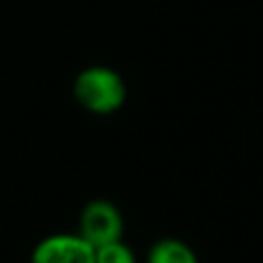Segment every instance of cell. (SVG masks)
Returning a JSON list of instances; mask_svg holds the SVG:
<instances>
[{"mask_svg": "<svg viewBox=\"0 0 263 263\" xmlns=\"http://www.w3.org/2000/svg\"><path fill=\"white\" fill-rule=\"evenodd\" d=\"M95 263H136L132 251L121 242H109L95 249Z\"/></svg>", "mask_w": 263, "mask_h": 263, "instance_id": "obj_5", "label": "cell"}, {"mask_svg": "<svg viewBox=\"0 0 263 263\" xmlns=\"http://www.w3.org/2000/svg\"><path fill=\"white\" fill-rule=\"evenodd\" d=\"M78 103L92 113H113L125 101V84L121 76L109 68H88L78 74L74 82Z\"/></svg>", "mask_w": 263, "mask_h": 263, "instance_id": "obj_1", "label": "cell"}, {"mask_svg": "<svg viewBox=\"0 0 263 263\" xmlns=\"http://www.w3.org/2000/svg\"><path fill=\"white\" fill-rule=\"evenodd\" d=\"M31 263H95V247L80 234L47 236L35 247Z\"/></svg>", "mask_w": 263, "mask_h": 263, "instance_id": "obj_3", "label": "cell"}, {"mask_svg": "<svg viewBox=\"0 0 263 263\" xmlns=\"http://www.w3.org/2000/svg\"><path fill=\"white\" fill-rule=\"evenodd\" d=\"M148 263H197V259L185 242L166 238L152 247L148 255Z\"/></svg>", "mask_w": 263, "mask_h": 263, "instance_id": "obj_4", "label": "cell"}, {"mask_svg": "<svg viewBox=\"0 0 263 263\" xmlns=\"http://www.w3.org/2000/svg\"><path fill=\"white\" fill-rule=\"evenodd\" d=\"M123 222L117 208L105 199L90 201L80 216V236L95 249L121 240Z\"/></svg>", "mask_w": 263, "mask_h": 263, "instance_id": "obj_2", "label": "cell"}]
</instances>
